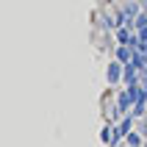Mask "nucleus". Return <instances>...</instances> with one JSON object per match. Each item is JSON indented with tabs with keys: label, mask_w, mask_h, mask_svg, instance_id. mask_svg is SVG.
<instances>
[{
	"label": "nucleus",
	"mask_w": 147,
	"mask_h": 147,
	"mask_svg": "<svg viewBox=\"0 0 147 147\" xmlns=\"http://www.w3.org/2000/svg\"><path fill=\"white\" fill-rule=\"evenodd\" d=\"M122 72H125V64L114 58V61L108 64V69H106V78H108V83H111V86H117V83H122Z\"/></svg>",
	"instance_id": "obj_1"
},
{
	"label": "nucleus",
	"mask_w": 147,
	"mask_h": 147,
	"mask_svg": "<svg viewBox=\"0 0 147 147\" xmlns=\"http://www.w3.org/2000/svg\"><path fill=\"white\" fill-rule=\"evenodd\" d=\"M114 58H117V61H122V64H131V61H133V47H131V45H117Z\"/></svg>",
	"instance_id": "obj_2"
},
{
	"label": "nucleus",
	"mask_w": 147,
	"mask_h": 147,
	"mask_svg": "<svg viewBox=\"0 0 147 147\" xmlns=\"http://www.w3.org/2000/svg\"><path fill=\"white\" fill-rule=\"evenodd\" d=\"M125 144H128V147H144V136H142V133L133 128V131L125 136Z\"/></svg>",
	"instance_id": "obj_3"
},
{
	"label": "nucleus",
	"mask_w": 147,
	"mask_h": 147,
	"mask_svg": "<svg viewBox=\"0 0 147 147\" xmlns=\"http://www.w3.org/2000/svg\"><path fill=\"white\" fill-rule=\"evenodd\" d=\"M128 28H133V31H142V28H147V11H139V14L131 20V25Z\"/></svg>",
	"instance_id": "obj_4"
},
{
	"label": "nucleus",
	"mask_w": 147,
	"mask_h": 147,
	"mask_svg": "<svg viewBox=\"0 0 147 147\" xmlns=\"http://www.w3.org/2000/svg\"><path fill=\"white\" fill-rule=\"evenodd\" d=\"M100 139H103V144H111V142H114V125H106V128L100 131Z\"/></svg>",
	"instance_id": "obj_5"
},
{
	"label": "nucleus",
	"mask_w": 147,
	"mask_h": 147,
	"mask_svg": "<svg viewBox=\"0 0 147 147\" xmlns=\"http://www.w3.org/2000/svg\"><path fill=\"white\" fill-rule=\"evenodd\" d=\"M136 36H139V47H144V45H147V28L136 31Z\"/></svg>",
	"instance_id": "obj_6"
},
{
	"label": "nucleus",
	"mask_w": 147,
	"mask_h": 147,
	"mask_svg": "<svg viewBox=\"0 0 147 147\" xmlns=\"http://www.w3.org/2000/svg\"><path fill=\"white\" fill-rule=\"evenodd\" d=\"M144 50H147V45H144Z\"/></svg>",
	"instance_id": "obj_7"
},
{
	"label": "nucleus",
	"mask_w": 147,
	"mask_h": 147,
	"mask_svg": "<svg viewBox=\"0 0 147 147\" xmlns=\"http://www.w3.org/2000/svg\"><path fill=\"white\" fill-rule=\"evenodd\" d=\"M125 147H128V144H125Z\"/></svg>",
	"instance_id": "obj_8"
}]
</instances>
